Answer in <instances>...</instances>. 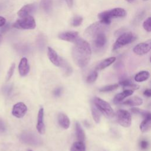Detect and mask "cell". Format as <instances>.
Segmentation results:
<instances>
[{
    "mask_svg": "<svg viewBox=\"0 0 151 151\" xmlns=\"http://www.w3.org/2000/svg\"><path fill=\"white\" fill-rule=\"evenodd\" d=\"M140 147L143 150H146L149 147V142L146 140H142L139 143Z\"/></svg>",
    "mask_w": 151,
    "mask_h": 151,
    "instance_id": "cell-34",
    "label": "cell"
},
{
    "mask_svg": "<svg viewBox=\"0 0 151 151\" xmlns=\"http://www.w3.org/2000/svg\"><path fill=\"white\" fill-rule=\"evenodd\" d=\"M44 109L41 107L38 113L37 116V123L36 125V128L38 133L41 134H44L45 132V127L44 121Z\"/></svg>",
    "mask_w": 151,
    "mask_h": 151,
    "instance_id": "cell-13",
    "label": "cell"
},
{
    "mask_svg": "<svg viewBox=\"0 0 151 151\" xmlns=\"http://www.w3.org/2000/svg\"><path fill=\"white\" fill-rule=\"evenodd\" d=\"M71 55L75 64L79 67H86L91 56V48L89 43L85 40L78 38L74 42L71 50Z\"/></svg>",
    "mask_w": 151,
    "mask_h": 151,
    "instance_id": "cell-1",
    "label": "cell"
},
{
    "mask_svg": "<svg viewBox=\"0 0 151 151\" xmlns=\"http://www.w3.org/2000/svg\"><path fill=\"white\" fill-rule=\"evenodd\" d=\"M144 1H147V0H144Z\"/></svg>",
    "mask_w": 151,
    "mask_h": 151,
    "instance_id": "cell-44",
    "label": "cell"
},
{
    "mask_svg": "<svg viewBox=\"0 0 151 151\" xmlns=\"http://www.w3.org/2000/svg\"><path fill=\"white\" fill-rule=\"evenodd\" d=\"M150 40H149L146 42H140L136 45L133 48V51L138 55H143L148 53L150 50Z\"/></svg>",
    "mask_w": 151,
    "mask_h": 151,
    "instance_id": "cell-8",
    "label": "cell"
},
{
    "mask_svg": "<svg viewBox=\"0 0 151 151\" xmlns=\"http://www.w3.org/2000/svg\"><path fill=\"white\" fill-rule=\"evenodd\" d=\"M119 84L124 87H129L132 90H137L139 88V86L138 84L133 83L130 80H123L119 82Z\"/></svg>",
    "mask_w": 151,
    "mask_h": 151,
    "instance_id": "cell-26",
    "label": "cell"
},
{
    "mask_svg": "<svg viewBox=\"0 0 151 151\" xmlns=\"http://www.w3.org/2000/svg\"><path fill=\"white\" fill-rule=\"evenodd\" d=\"M109 25L104 24L101 21L96 22L89 25L84 31V36L93 40L97 35L105 32Z\"/></svg>",
    "mask_w": 151,
    "mask_h": 151,
    "instance_id": "cell-3",
    "label": "cell"
},
{
    "mask_svg": "<svg viewBox=\"0 0 151 151\" xmlns=\"http://www.w3.org/2000/svg\"><path fill=\"white\" fill-rule=\"evenodd\" d=\"M92 40L94 47L97 49L103 48L107 43V37L105 32H101L97 35Z\"/></svg>",
    "mask_w": 151,
    "mask_h": 151,
    "instance_id": "cell-12",
    "label": "cell"
},
{
    "mask_svg": "<svg viewBox=\"0 0 151 151\" xmlns=\"http://www.w3.org/2000/svg\"><path fill=\"white\" fill-rule=\"evenodd\" d=\"M143 28L147 32L151 31V18L148 17L146 18L143 23Z\"/></svg>",
    "mask_w": 151,
    "mask_h": 151,
    "instance_id": "cell-32",
    "label": "cell"
},
{
    "mask_svg": "<svg viewBox=\"0 0 151 151\" xmlns=\"http://www.w3.org/2000/svg\"><path fill=\"white\" fill-rule=\"evenodd\" d=\"M40 8L44 11L48 12L51 10L52 6V0H41L40 4Z\"/></svg>",
    "mask_w": 151,
    "mask_h": 151,
    "instance_id": "cell-24",
    "label": "cell"
},
{
    "mask_svg": "<svg viewBox=\"0 0 151 151\" xmlns=\"http://www.w3.org/2000/svg\"><path fill=\"white\" fill-rule=\"evenodd\" d=\"M116 60V58L114 57H111L107 58L103 61H101L96 67V70H101L106 67H109L111 64H112Z\"/></svg>",
    "mask_w": 151,
    "mask_h": 151,
    "instance_id": "cell-17",
    "label": "cell"
},
{
    "mask_svg": "<svg viewBox=\"0 0 151 151\" xmlns=\"http://www.w3.org/2000/svg\"><path fill=\"white\" fill-rule=\"evenodd\" d=\"M70 151H86V146L83 142L78 140L73 144Z\"/></svg>",
    "mask_w": 151,
    "mask_h": 151,
    "instance_id": "cell-25",
    "label": "cell"
},
{
    "mask_svg": "<svg viewBox=\"0 0 151 151\" xmlns=\"http://www.w3.org/2000/svg\"><path fill=\"white\" fill-rule=\"evenodd\" d=\"M5 130H6V127H5V123L3 120L0 118V132H4V131H5Z\"/></svg>",
    "mask_w": 151,
    "mask_h": 151,
    "instance_id": "cell-36",
    "label": "cell"
},
{
    "mask_svg": "<svg viewBox=\"0 0 151 151\" xmlns=\"http://www.w3.org/2000/svg\"><path fill=\"white\" fill-rule=\"evenodd\" d=\"M75 125H76V133L77 138L78 139L79 141L83 142L85 139L84 132L78 122H77Z\"/></svg>",
    "mask_w": 151,
    "mask_h": 151,
    "instance_id": "cell-23",
    "label": "cell"
},
{
    "mask_svg": "<svg viewBox=\"0 0 151 151\" xmlns=\"http://www.w3.org/2000/svg\"><path fill=\"white\" fill-rule=\"evenodd\" d=\"M18 70L20 76L22 77H24L28 74L29 71V65L27 58L23 57L21 59L18 65Z\"/></svg>",
    "mask_w": 151,
    "mask_h": 151,
    "instance_id": "cell-15",
    "label": "cell"
},
{
    "mask_svg": "<svg viewBox=\"0 0 151 151\" xmlns=\"http://www.w3.org/2000/svg\"><path fill=\"white\" fill-rule=\"evenodd\" d=\"M58 37L61 40L74 43L79 38V35L77 31H68L60 33L58 35Z\"/></svg>",
    "mask_w": 151,
    "mask_h": 151,
    "instance_id": "cell-10",
    "label": "cell"
},
{
    "mask_svg": "<svg viewBox=\"0 0 151 151\" xmlns=\"http://www.w3.org/2000/svg\"><path fill=\"white\" fill-rule=\"evenodd\" d=\"M27 111V106L22 102H18L14 105L12 114L17 118L23 117Z\"/></svg>",
    "mask_w": 151,
    "mask_h": 151,
    "instance_id": "cell-9",
    "label": "cell"
},
{
    "mask_svg": "<svg viewBox=\"0 0 151 151\" xmlns=\"http://www.w3.org/2000/svg\"><path fill=\"white\" fill-rule=\"evenodd\" d=\"M15 63H12L11 65V66L7 72V74L6 76V80H5L6 81H8L10 80V78L12 77V76H13V74H14V70H15Z\"/></svg>",
    "mask_w": 151,
    "mask_h": 151,
    "instance_id": "cell-33",
    "label": "cell"
},
{
    "mask_svg": "<svg viewBox=\"0 0 151 151\" xmlns=\"http://www.w3.org/2000/svg\"><path fill=\"white\" fill-rule=\"evenodd\" d=\"M36 10V5L35 4H29L23 6L17 12L19 17L24 18L30 15Z\"/></svg>",
    "mask_w": 151,
    "mask_h": 151,
    "instance_id": "cell-11",
    "label": "cell"
},
{
    "mask_svg": "<svg viewBox=\"0 0 151 151\" xmlns=\"http://www.w3.org/2000/svg\"><path fill=\"white\" fill-rule=\"evenodd\" d=\"M131 111H132V113H133L134 114H139L140 116H142L144 118L150 114L149 111H146V110H142L139 108H136V107H133V108L131 109Z\"/></svg>",
    "mask_w": 151,
    "mask_h": 151,
    "instance_id": "cell-29",
    "label": "cell"
},
{
    "mask_svg": "<svg viewBox=\"0 0 151 151\" xmlns=\"http://www.w3.org/2000/svg\"><path fill=\"white\" fill-rule=\"evenodd\" d=\"M116 116L118 123L122 126L129 127L131 125L132 116L128 111L123 109L119 110L116 112Z\"/></svg>",
    "mask_w": 151,
    "mask_h": 151,
    "instance_id": "cell-7",
    "label": "cell"
},
{
    "mask_svg": "<svg viewBox=\"0 0 151 151\" xmlns=\"http://www.w3.org/2000/svg\"><path fill=\"white\" fill-rule=\"evenodd\" d=\"M97 77H98V73L97 70H94L87 76L86 81L88 83H93L96 80Z\"/></svg>",
    "mask_w": 151,
    "mask_h": 151,
    "instance_id": "cell-30",
    "label": "cell"
},
{
    "mask_svg": "<svg viewBox=\"0 0 151 151\" xmlns=\"http://www.w3.org/2000/svg\"><path fill=\"white\" fill-rule=\"evenodd\" d=\"M58 122L59 125L64 129H67L70 127V119L67 115L60 113L58 115Z\"/></svg>",
    "mask_w": 151,
    "mask_h": 151,
    "instance_id": "cell-16",
    "label": "cell"
},
{
    "mask_svg": "<svg viewBox=\"0 0 151 151\" xmlns=\"http://www.w3.org/2000/svg\"><path fill=\"white\" fill-rule=\"evenodd\" d=\"M151 126V117L150 114L145 117L144 120L141 122L140 124V129L142 132H146L148 131Z\"/></svg>",
    "mask_w": 151,
    "mask_h": 151,
    "instance_id": "cell-21",
    "label": "cell"
},
{
    "mask_svg": "<svg viewBox=\"0 0 151 151\" xmlns=\"http://www.w3.org/2000/svg\"><path fill=\"white\" fill-rule=\"evenodd\" d=\"M143 94H144V96H145L147 97H150L151 96V90L149 88L146 89V90L144 91Z\"/></svg>",
    "mask_w": 151,
    "mask_h": 151,
    "instance_id": "cell-37",
    "label": "cell"
},
{
    "mask_svg": "<svg viewBox=\"0 0 151 151\" xmlns=\"http://www.w3.org/2000/svg\"><path fill=\"white\" fill-rule=\"evenodd\" d=\"M133 93V91L131 89L125 90L123 92L118 93L115 96V97L113 99V102L114 103H120V101H122L123 100H124L127 97L131 96Z\"/></svg>",
    "mask_w": 151,
    "mask_h": 151,
    "instance_id": "cell-18",
    "label": "cell"
},
{
    "mask_svg": "<svg viewBox=\"0 0 151 151\" xmlns=\"http://www.w3.org/2000/svg\"><path fill=\"white\" fill-rule=\"evenodd\" d=\"M93 104L100 113L103 114L107 117L111 118L114 116V111L111 106L107 101L99 97H94L93 99Z\"/></svg>",
    "mask_w": 151,
    "mask_h": 151,
    "instance_id": "cell-5",
    "label": "cell"
},
{
    "mask_svg": "<svg viewBox=\"0 0 151 151\" xmlns=\"http://www.w3.org/2000/svg\"><path fill=\"white\" fill-rule=\"evenodd\" d=\"M65 1L66 3H67V5H68L70 8L72 7V6H73V1H74V0H65Z\"/></svg>",
    "mask_w": 151,
    "mask_h": 151,
    "instance_id": "cell-40",
    "label": "cell"
},
{
    "mask_svg": "<svg viewBox=\"0 0 151 151\" xmlns=\"http://www.w3.org/2000/svg\"><path fill=\"white\" fill-rule=\"evenodd\" d=\"M12 27L17 29H33L36 27V22L34 18L29 15L17 19L13 24Z\"/></svg>",
    "mask_w": 151,
    "mask_h": 151,
    "instance_id": "cell-6",
    "label": "cell"
},
{
    "mask_svg": "<svg viewBox=\"0 0 151 151\" xmlns=\"http://www.w3.org/2000/svg\"><path fill=\"white\" fill-rule=\"evenodd\" d=\"M142 103H143V100L140 97L137 96H134L123 101L122 104L124 105L130 106H137L141 105Z\"/></svg>",
    "mask_w": 151,
    "mask_h": 151,
    "instance_id": "cell-20",
    "label": "cell"
},
{
    "mask_svg": "<svg viewBox=\"0 0 151 151\" xmlns=\"http://www.w3.org/2000/svg\"><path fill=\"white\" fill-rule=\"evenodd\" d=\"M137 38L136 34L132 32L127 31L124 32L120 34L117 37L116 42L113 46V50L115 51L122 47L128 45L133 41H134Z\"/></svg>",
    "mask_w": 151,
    "mask_h": 151,
    "instance_id": "cell-4",
    "label": "cell"
},
{
    "mask_svg": "<svg viewBox=\"0 0 151 151\" xmlns=\"http://www.w3.org/2000/svg\"><path fill=\"white\" fill-rule=\"evenodd\" d=\"M2 35L0 34V43H1V41H2Z\"/></svg>",
    "mask_w": 151,
    "mask_h": 151,
    "instance_id": "cell-42",
    "label": "cell"
},
{
    "mask_svg": "<svg viewBox=\"0 0 151 151\" xmlns=\"http://www.w3.org/2000/svg\"><path fill=\"white\" fill-rule=\"evenodd\" d=\"M38 138L36 137L34 134H31L29 133H24L21 136V140L27 143H29L30 145H35L38 143Z\"/></svg>",
    "mask_w": 151,
    "mask_h": 151,
    "instance_id": "cell-19",
    "label": "cell"
},
{
    "mask_svg": "<svg viewBox=\"0 0 151 151\" xmlns=\"http://www.w3.org/2000/svg\"><path fill=\"white\" fill-rule=\"evenodd\" d=\"M150 76L149 72L147 71H141L137 73L134 76V80L136 82H143L147 80Z\"/></svg>",
    "mask_w": 151,
    "mask_h": 151,
    "instance_id": "cell-22",
    "label": "cell"
},
{
    "mask_svg": "<svg viewBox=\"0 0 151 151\" xmlns=\"http://www.w3.org/2000/svg\"><path fill=\"white\" fill-rule=\"evenodd\" d=\"M61 88H57L54 91V94L55 96H59L61 94Z\"/></svg>",
    "mask_w": 151,
    "mask_h": 151,
    "instance_id": "cell-38",
    "label": "cell"
},
{
    "mask_svg": "<svg viewBox=\"0 0 151 151\" xmlns=\"http://www.w3.org/2000/svg\"><path fill=\"white\" fill-rule=\"evenodd\" d=\"M126 15V11L122 8H115L110 10L104 11L98 14L100 21L106 24L109 25L111 20L114 18H122Z\"/></svg>",
    "mask_w": 151,
    "mask_h": 151,
    "instance_id": "cell-2",
    "label": "cell"
},
{
    "mask_svg": "<svg viewBox=\"0 0 151 151\" xmlns=\"http://www.w3.org/2000/svg\"><path fill=\"white\" fill-rule=\"evenodd\" d=\"M5 23H6V19L3 17L0 16V27L3 26Z\"/></svg>",
    "mask_w": 151,
    "mask_h": 151,
    "instance_id": "cell-39",
    "label": "cell"
},
{
    "mask_svg": "<svg viewBox=\"0 0 151 151\" xmlns=\"http://www.w3.org/2000/svg\"><path fill=\"white\" fill-rule=\"evenodd\" d=\"M83 18L80 16H78V15H77V16H75L73 18H72V20H71V25L73 26V27H78V26H80L82 22H83Z\"/></svg>",
    "mask_w": 151,
    "mask_h": 151,
    "instance_id": "cell-31",
    "label": "cell"
},
{
    "mask_svg": "<svg viewBox=\"0 0 151 151\" xmlns=\"http://www.w3.org/2000/svg\"><path fill=\"white\" fill-rule=\"evenodd\" d=\"M28 151H32V150H28Z\"/></svg>",
    "mask_w": 151,
    "mask_h": 151,
    "instance_id": "cell-43",
    "label": "cell"
},
{
    "mask_svg": "<svg viewBox=\"0 0 151 151\" xmlns=\"http://www.w3.org/2000/svg\"><path fill=\"white\" fill-rule=\"evenodd\" d=\"M119 87L118 84H114L111 85H107L106 86H104L99 89V91L100 92H110L116 89H117Z\"/></svg>",
    "mask_w": 151,
    "mask_h": 151,
    "instance_id": "cell-28",
    "label": "cell"
},
{
    "mask_svg": "<svg viewBox=\"0 0 151 151\" xmlns=\"http://www.w3.org/2000/svg\"><path fill=\"white\" fill-rule=\"evenodd\" d=\"M91 109V114H92V117L93 120L96 123H99L100 121V118H101L100 111L98 110V109L95 106L94 104H92Z\"/></svg>",
    "mask_w": 151,
    "mask_h": 151,
    "instance_id": "cell-27",
    "label": "cell"
},
{
    "mask_svg": "<svg viewBox=\"0 0 151 151\" xmlns=\"http://www.w3.org/2000/svg\"><path fill=\"white\" fill-rule=\"evenodd\" d=\"M128 2H129V3H132V2H134L135 0H126Z\"/></svg>",
    "mask_w": 151,
    "mask_h": 151,
    "instance_id": "cell-41",
    "label": "cell"
},
{
    "mask_svg": "<svg viewBox=\"0 0 151 151\" xmlns=\"http://www.w3.org/2000/svg\"><path fill=\"white\" fill-rule=\"evenodd\" d=\"M10 27V24L9 23H5L3 26L1 27V28L0 29V32L1 33H5L6 32Z\"/></svg>",
    "mask_w": 151,
    "mask_h": 151,
    "instance_id": "cell-35",
    "label": "cell"
},
{
    "mask_svg": "<svg viewBox=\"0 0 151 151\" xmlns=\"http://www.w3.org/2000/svg\"><path fill=\"white\" fill-rule=\"evenodd\" d=\"M47 55L50 61L55 66L60 67L61 58L58 56L56 51L52 48L48 47L47 48Z\"/></svg>",
    "mask_w": 151,
    "mask_h": 151,
    "instance_id": "cell-14",
    "label": "cell"
}]
</instances>
